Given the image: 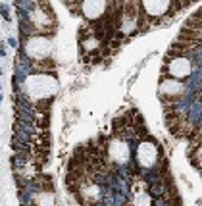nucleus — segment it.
<instances>
[{
    "label": "nucleus",
    "instance_id": "nucleus-2",
    "mask_svg": "<svg viewBox=\"0 0 202 206\" xmlns=\"http://www.w3.org/2000/svg\"><path fill=\"white\" fill-rule=\"evenodd\" d=\"M158 160V148L152 143H141L137 148V162L142 168H152Z\"/></svg>",
    "mask_w": 202,
    "mask_h": 206
},
{
    "label": "nucleus",
    "instance_id": "nucleus-4",
    "mask_svg": "<svg viewBox=\"0 0 202 206\" xmlns=\"http://www.w3.org/2000/svg\"><path fill=\"white\" fill-rule=\"evenodd\" d=\"M27 50H29L31 56L42 60V58H46L48 52H50V41H48L46 37H37V39H33V41L29 42Z\"/></svg>",
    "mask_w": 202,
    "mask_h": 206
},
{
    "label": "nucleus",
    "instance_id": "nucleus-5",
    "mask_svg": "<svg viewBox=\"0 0 202 206\" xmlns=\"http://www.w3.org/2000/svg\"><path fill=\"white\" fill-rule=\"evenodd\" d=\"M106 12V0H85L83 2V14L89 19H96Z\"/></svg>",
    "mask_w": 202,
    "mask_h": 206
},
{
    "label": "nucleus",
    "instance_id": "nucleus-7",
    "mask_svg": "<svg viewBox=\"0 0 202 206\" xmlns=\"http://www.w3.org/2000/svg\"><path fill=\"white\" fill-rule=\"evenodd\" d=\"M108 154L114 162H125L127 156H129V146L123 141H112L108 145Z\"/></svg>",
    "mask_w": 202,
    "mask_h": 206
},
{
    "label": "nucleus",
    "instance_id": "nucleus-3",
    "mask_svg": "<svg viewBox=\"0 0 202 206\" xmlns=\"http://www.w3.org/2000/svg\"><path fill=\"white\" fill-rule=\"evenodd\" d=\"M160 92H162V96H164L166 100H177V96H181V92H183V83H181L179 79H166V81H162V85H160Z\"/></svg>",
    "mask_w": 202,
    "mask_h": 206
},
{
    "label": "nucleus",
    "instance_id": "nucleus-1",
    "mask_svg": "<svg viewBox=\"0 0 202 206\" xmlns=\"http://www.w3.org/2000/svg\"><path fill=\"white\" fill-rule=\"evenodd\" d=\"M191 71H193V64H191L189 58L185 56H175L173 60L167 64V73L175 79H183V77H189Z\"/></svg>",
    "mask_w": 202,
    "mask_h": 206
},
{
    "label": "nucleus",
    "instance_id": "nucleus-6",
    "mask_svg": "<svg viewBox=\"0 0 202 206\" xmlns=\"http://www.w3.org/2000/svg\"><path fill=\"white\" fill-rule=\"evenodd\" d=\"M171 6V0H142V8L148 16H162Z\"/></svg>",
    "mask_w": 202,
    "mask_h": 206
},
{
    "label": "nucleus",
    "instance_id": "nucleus-8",
    "mask_svg": "<svg viewBox=\"0 0 202 206\" xmlns=\"http://www.w3.org/2000/svg\"><path fill=\"white\" fill-rule=\"evenodd\" d=\"M131 200L135 204H148L150 202V197H148V193H146V185L144 183H139V185L133 187V198Z\"/></svg>",
    "mask_w": 202,
    "mask_h": 206
}]
</instances>
